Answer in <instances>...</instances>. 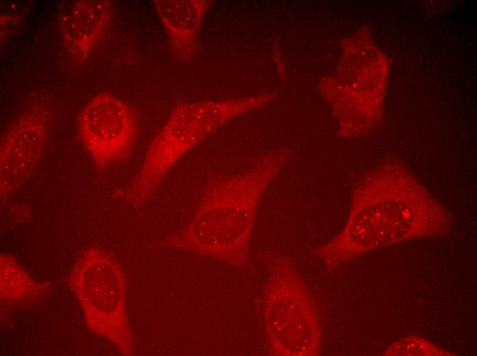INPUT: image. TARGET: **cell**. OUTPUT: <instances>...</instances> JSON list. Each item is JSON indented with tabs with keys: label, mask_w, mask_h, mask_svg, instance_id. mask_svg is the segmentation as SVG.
Listing matches in <instances>:
<instances>
[{
	"label": "cell",
	"mask_w": 477,
	"mask_h": 356,
	"mask_svg": "<svg viewBox=\"0 0 477 356\" xmlns=\"http://www.w3.org/2000/svg\"><path fill=\"white\" fill-rule=\"evenodd\" d=\"M453 216L404 163L388 161L354 183L347 222L314 250L328 269L380 246L445 235Z\"/></svg>",
	"instance_id": "1"
},
{
	"label": "cell",
	"mask_w": 477,
	"mask_h": 356,
	"mask_svg": "<svg viewBox=\"0 0 477 356\" xmlns=\"http://www.w3.org/2000/svg\"><path fill=\"white\" fill-rule=\"evenodd\" d=\"M289 160L285 151H277L238 173L212 176L196 217L178 243L232 261L246 259L258 205Z\"/></svg>",
	"instance_id": "2"
},
{
	"label": "cell",
	"mask_w": 477,
	"mask_h": 356,
	"mask_svg": "<svg viewBox=\"0 0 477 356\" xmlns=\"http://www.w3.org/2000/svg\"><path fill=\"white\" fill-rule=\"evenodd\" d=\"M263 97L177 105L150 142L143 163L120 195L136 205L150 199L177 162L222 125L262 107Z\"/></svg>",
	"instance_id": "3"
},
{
	"label": "cell",
	"mask_w": 477,
	"mask_h": 356,
	"mask_svg": "<svg viewBox=\"0 0 477 356\" xmlns=\"http://www.w3.org/2000/svg\"><path fill=\"white\" fill-rule=\"evenodd\" d=\"M269 352L276 356H316L322 329L314 299L289 257L274 259L265 290Z\"/></svg>",
	"instance_id": "4"
},
{
	"label": "cell",
	"mask_w": 477,
	"mask_h": 356,
	"mask_svg": "<svg viewBox=\"0 0 477 356\" xmlns=\"http://www.w3.org/2000/svg\"><path fill=\"white\" fill-rule=\"evenodd\" d=\"M138 116L122 99L101 93L82 107L77 131L95 164L106 168L127 159L136 139Z\"/></svg>",
	"instance_id": "5"
},
{
	"label": "cell",
	"mask_w": 477,
	"mask_h": 356,
	"mask_svg": "<svg viewBox=\"0 0 477 356\" xmlns=\"http://www.w3.org/2000/svg\"><path fill=\"white\" fill-rule=\"evenodd\" d=\"M48 114L34 105L9 127L0 146V193L5 199L32 176L42 154L48 132Z\"/></svg>",
	"instance_id": "6"
},
{
	"label": "cell",
	"mask_w": 477,
	"mask_h": 356,
	"mask_svg": "<svg viewBox=\"0 0 477 356\" xmlns=\"http://www.w3.org/2000/svg\"><path fill=\"white\" fill-rule=\"evenodd\" d=\"M112 15L108 0L76 1L60 17L58 29L66 50L85 59L106 31Z\"/></svg>",
	"instance_id": "7"
},
{
	"label": "cell",
	"mask_w": 477,
	"mask_h": 356,
	"mask_svg": "<svg viewBox=\"0 0 477 356\" xmlns=\"http://www.w3.org/2000/svg\"><path fill=\"white\" fill-rule=\"evenodd\" d=\"M212 1L208 0H156L153 2L164 27L173 56L190 62L199 49V35Z\"/></svg>",
	"instance_id": "8"
},
{
	"label": "cell",
	"mask_w": 477,
	"mask_h": 356,
	"mask_svg": "<svg viewBox=\"0 0 477 356\" xmlns=\"http://www.w3.org/2000/svg\"><path fill=\"white\" fill-rule=\"evenodd\" d=\"M384 355H451L424 339L409 337L395 342Z\"/></svg>",
	"instance_id": "9"
}]
</instances>
